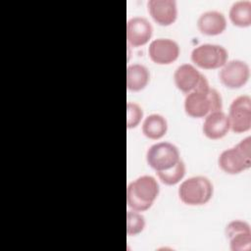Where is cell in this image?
Wrapping results in <instances>:
<instances>
[{
	"instance_id": "cell-18",
	"label": "cell",
	"mask_w": 251,
	"mask_h": 251,
	"mask_svg": "<svg viewBox=\"0 0 251 251\" xmlns=\"http://www.w3.org/2000/svg\"><path fill=\"white\" fill-rule=\"evenodd\" d=\"M228 16L233 25L241 27L251 25V2L249 0L235 1L229 8Z\"/></svg>"
},
{
	"instance_id": "cell-5",
	"label": "cell",
	"mask_w": 251,
	"mask_h": 251,
	"mask_svg": "<svg viewBox=\"0 0 251 251\" xmlns=\"http://www.w3.org/2000/svg\"><path fill=\"white\" fill-rule=\"evenodd\" d=\"M227 57L226 49L219 44L204 43L191 51L192 62L205 70L222 68L227 62Z\"/></svg>"
},
{
	"instance_id": "cell-10",
	"label": "cell",
	"mask_w": 251,
	"mask_h": 251,
	"mask_svg": "<svg viewBox=\"0 0 251 251\" xmlns=\"http://www.w3.org/2000/svg\"><path fill=\"white\" fill-rule=\"evenodd\" d=\"M148 54L154 63L169 65L178 58L179 46L173 39L157 38L150 42Z\"/></svg>"
},
{
	"instance_id": "cell-2",
	"label": "cell",
	"mask_w": 251,
	"mask_h": 251,
	"mask_svg": "<svg viewBox=\"0 0 251 251\" xmlns=\"http://www.w3.org/2000/svg\"><path fill=\"white\" fill-rule=\"evenodd\" d=\"M222 108V96L211 86L206 90L189 92L184 98L185 113L192 118H205L210 113L221 111Z\"/></svg>"
},
{
	"instance_id": "cell-15",
	"label": "cell",
	"mask_w": 251,
	"mask_h": 251,
	"mask_svg": "<svg viewBox=\"0 0 251 251\" xmlns=\"http://www.w3.org/2000/svg\"><path fill=\"white\" fill-rule=\"evenodd\" d=\"M197 26L206 35H218L226 29V19L222 12L216 10L206 11L199 16Z\"/></svg>"
},
{
	"instance_id": "cell-14",
	"label": "cell",
	"mask_w": 251,
	"mask_h": 251,
	"mask_svg": "<svg viewBox=\"0 0 251 251\" xmlns=\"http://www.w3.org/2000/svg\"><path fill=\"white\" fill-rule=\"evenodd\" d=\"M230 129L228 117L226 113L216 111L205 117L202 130L210 139H219L224 137Z\"/></svg>"
},
{
	"instance_id": "cell-19",
	"label": "cell",
	"mask_w": 251,
	"mask_h": 251,
	"mask_svg": "<svg viewBox=\"0 0 251 251\" xmlns=\"http://www.w3.org/2000/svg\"><path fill=\"white\" fill-rule=\"evenodd\" d=\"M156 174L163 183L167 185H174L178 183L183 178L185 175V164L180 159L174 167L156 172Z\"/></svg>"
},
{
	"instance_id": "cell-17",
	"label": "cell",
	"mask_w": 251,
	"mask_h": 251,
	"mask_svg": "<svg viewBox=\"0 0 251 251\" xmlns=\"http://www.w3.org/2000/svg\"><path fill=\"white\" fill-rule=\"evenodd\" d=\"M168 130L167 120L160 114H151L145 118L142 124L143 134L150 139L163 137Z\"/></svg>"
},
{
	"instance_id": "cell-4",
	"label": "cell",
	"mask_w": 251,
	"mask_h": 251,
	"mask_svg": "<svg viewBox=\"0 0 251 251\" xmlns=\"http://www.w3.org/2000/svg\"><path fill=\"white\" fill-rule=\"evenodd\" d=\"M211 180L204 176H195L183 180L178 187L179 199L186 205L199 206L206 204L213 196Z\"/></svg>"
},
{
	"instance_id": "cell-8",
	"label": "cell",
	"mask_w": 251,
	"mask_h": 251,
	"mask_svg": "<svg viewBox=\"0 0 251 251\" xmlns=\"http://www.w3.org/2000/svg\"><path fill=\"white\" fill-rule=\"evenodd\" d=\"M228 121L230 129L236 133L245 132L251 127V98L249 95H240L232 100Z\"/></svg>"
},
{
	"instance_id": "cell-12",
	"label": "cell",
	"mask_w": 251,
	"mask_h": 251,
	"mask_svg": "<svg viewBox=\"0 0 251 251\" xmlns=\"http://www.w3.org/2000/svg\"><path fill=\"white\" fill-rule=\"evenodd\" d=\"M153 27L150 22L143 17H133L126 24L127 43L133 47L146 44L151 38Z\"/></svg>"
},
{
	"instance_id": "cell-1",
	"label": "cell",
	"mask_w": 251,
	"mask_h": 251,
	"mask_svg": "<svg viewBox=\"0 0 251 251\" xmlns=\"http://www.w3.org/2000/svg\"><path fill=\"white\" fill-rule=\"evenodd\" d=\"M160 188L155 177L141 176L128 183L126 187L127 205L134 211L148 210L158 197Z\"/></svg>"
},
{
	"instance_id": "cell-11",
	"label": "cell",
	"mask_w": 251,
	"mask_h": 251,
	"mask_svg": "<svg viewBox=\"0 0 251 251\" xmlns=\"http://www.w3.org/2000/svg\"><path fill=\"white\" fill-rule=\"evenodd\" d=\"M226 234L231 251H249L251 249V229L248 223L234 220L227 224Z\"/></svg>"
},
{
	"instance_id": "cell-9",
	"label": "cell",
	"mask_w": 251,
	"mask_h": 251,
	"mask_svg": "<svg viewBox=\"0 0 251 251\" xmlns=\"http://www.w3.org/2000/svg\"><path fill=\"white\" fill-rule=\"evenodd\" d=\"M249 76V66L244 61L238 59L227 61L219 73V77L222 83L232 89L243 86L247 82Z\"/></svg>"
},
{
	"instance_id": "cell-3",
	"label": "cell",
	"mask_w": 251,
	"mask_h": 251,
	"mask_svg": "<svg viewBox=\"0 0 251 251\" xmlns=\"http://www.w3.org/2000/svg\"><path fill=\"white\" fill-rule=\"evenodd\" d=\"M220 168L226 174L234 175L251 166V137L247 136L235 146L224 150L218 160Z\"/></svg>"
},
{
	"instance_id": "cell-16",
	"label": "cell",
	"mask_w": 251,
	"mask_h": 251,
	"mask_svg": "<svg viewBox=\"0 0 251 251\" xmlns=\"http://www.w3.org/2000/svg\"><path fill=\"white\" fill-rule=\"evenodd\" d=\"M149 78V71L144 65L132 64L126 69V87L128 90H142L148 84Z\"/></svg>"
},
{
	"instance_id": "cell-13",
	"label": "cell",
	"mask_w": 251,
	"mask_h": 251,
	"mask_svg": "<svg viewBox=\"0 0 251 251\" xmlns=\"http://www.w3.org/2000/svg\"><path fill=\"white\" fill-rule=\"evenodd\" d=\"M147 7L150 16L160 25H170L176 20L177 7L175 0H149Z\"/></svg>"
},
{
	"instance_id": "cell-21",
	"label": "cell",
	"mask_w": 251,
	"mask_h": 251,
	"mask_svg": "<svg viewBox=\"0 0 251 251\" xmlns=\"http://www.w3.org/2000/svg\"><path fill=\"white\" fill-rule=\"evenodd\" d=\"M143 118L142 108L134 103L127 102L126 104V126L128 128H133L139 125Z\"/></svg>"
},
{
	"instance_id": "cell-20",
	"label": "cell",
	"mask_w": 251,
	"mask_h": 251,
	"mask_svg": "<svg viewBox=\"0 0 251 251\" xmlns=\"http://www.w3.org/2000/svg\"><path fill=\"white\" fill-rule=\"evenodd\" d=\"M145 227V219L137 211H127L126 213V233L127 235H136Z\"/></svg>"
},
{
	"instance_id": "cell-7",
	"label": "cell",
	"mask_w": 251,
	"mask_h": 251,
	"mask_svg": "<svg viewBox=\"0 0 251 251\" xmlns=\"http://www.w3.org/2000/svg\"><path fill=\"white\" fill-rule=\"evenodd\" d=\"M174 80L176 86L185 94L197 90H206L210 87L206 76L191 64L178 66L175 71Z\"/></svg>"
},
{
	"instance_id": "cell-6",
	"label": "cell",
	"mask_w": 251,
	"mask_h": 251,
	"mask_svg": "<svg viewBox=\"0 0 251 251\" xmlns=\"http://www.w3.org/2000/svg\"><path fill=\"white\" fill-rule=\"evenodd\" d=\"M179 160L180 154L178 148L171 142L155 143L146 152V161L156 172L170 169Z\"/></svg>"
}]
</instances>
